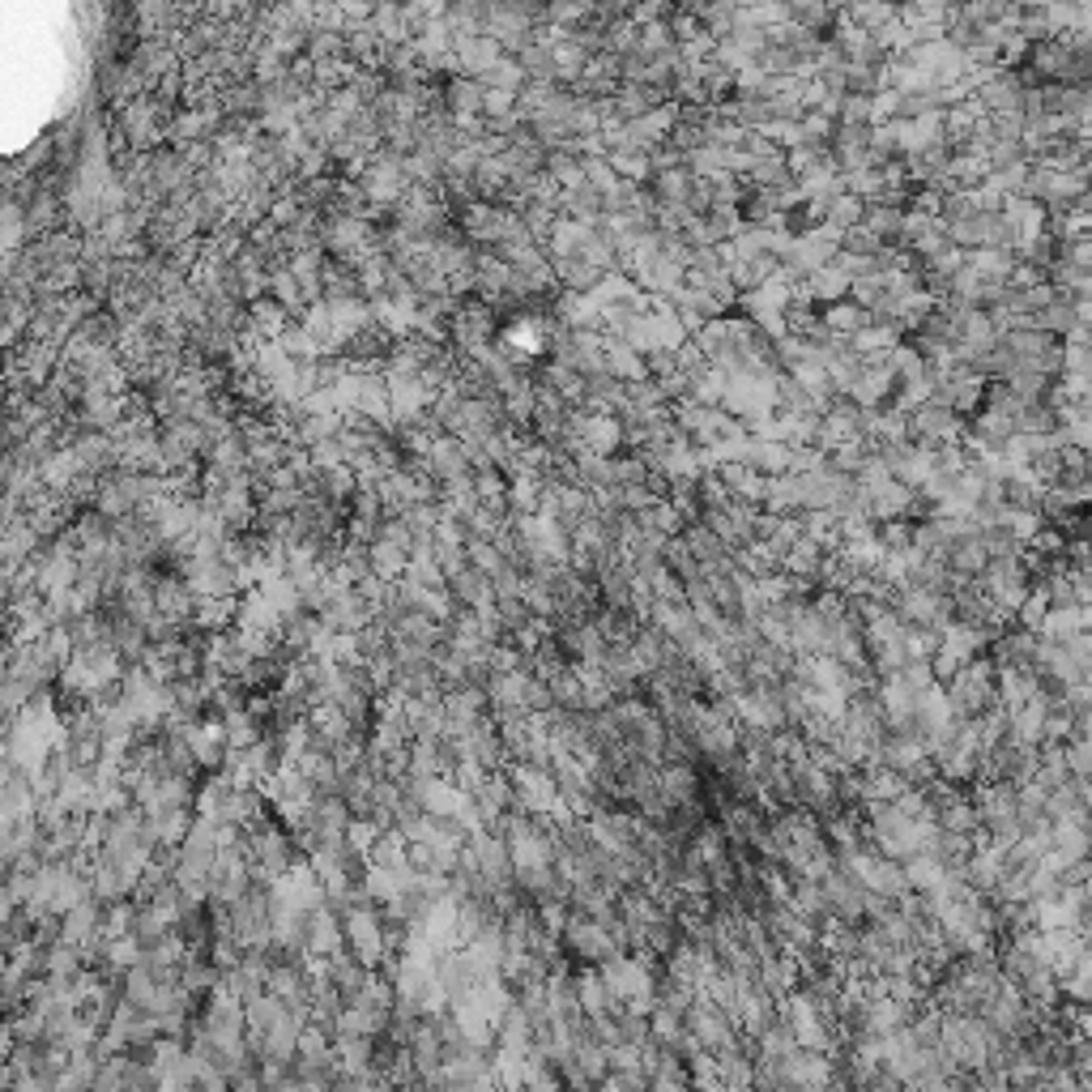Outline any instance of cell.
Instances as JSON below:
<instances>
[{
  "mask_svg": "<svg viewBox=\"0 0 1092 1092\" xmlns=\"http://www.w3.org/2000/svg\"><path fill=\"white\" fill-rule=\"evenodd\" d=\"M948 705L956 718H986L999 705V666L995 658L978 653L973 662H965L952 679H948Z\"/></svg>",
  "mask_w": 1092,
  "mask_h": 1092,
  "instance_id": "1",
  "label": "cell"
},
{
  "mask_svg": "<svg viewBox=\"0 0 1092 1092\" xmlns=\"http://www.w3.org/2000/svg\"><path fill=\"white\" fill-rule=\"evenodd\" d=\"M325 495H329L334 504H338V499H347V495H351V474H347V470H334V474H329V482H325Z\"/></svg>",
  "mask_w": 1092,
  "mask_h": 1092,
  "instance_id": "2",
  "label": "cell"
}]
</instances>
